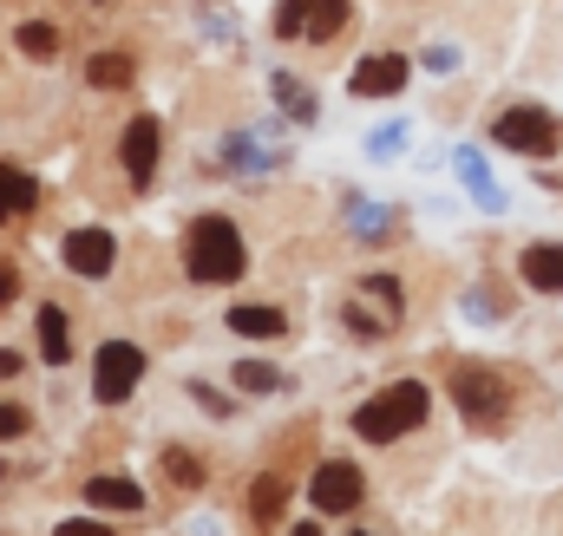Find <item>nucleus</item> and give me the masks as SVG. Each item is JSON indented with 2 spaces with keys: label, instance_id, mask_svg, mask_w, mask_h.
<instances>
[{
  "label": "nucleus",
  "instance_id": "nucleus-3",
  "mask_svg": "<svg viewBox=\"0 0 563 536\" xmlns=\"http://www.w3.org/2000/svg\"><path fill=\"white\" fill-rule=\"evenodd\" d=\"M139 373H144V354H139V347H132V340H106V347H99V360H92V400H99V405L132 400Z\"/></svg>",
  "mask_w": 563,
  "mask_h": 536
},
{
  "label": "nucleus",
  "instance_id": "nucleus-12",
  "mask_svg": "<svg viewBox=\"0 0 563 536\" xmlns=\"http://www.w3.org/2000/svg\"><path fill=\"white\" fill-rule=\"evenodd\" d=\"M518 268H525V281H531V288L558 294V288H563V243H531Z\"/></svg>",
  "mask_w": 563,
  "mask_h": 536
},
{
  "label": "nucleus",
  "instance_id": "nucleus-29",
  "mask_svg": "<svg viewBox=\"0 0 563 536\" xmlns=\"http://www.w3.org/2000/svg\"><path fill=\"white\" fill-rule=\"evenodd\" d=\"M354 536H361V531H354Z\"/></svg>",
  "mask_w": 563,
  "mask_h": 536
},
{
  "label": "nucleus",
  "instance_id": "nucleus-15",
  "mask_svg": "<svg viewBox=\"0 0 563 536\" xmlns=\"http://www.w3.org/2000/svg\"><path fill=\"white\" fill-rule=\"evenodd\" d=\"M341 26H347V0H308V13H301L308 40H334Z\"/></svg>",
  "mask_w": 563,
  "mask_h": 536
},
{
  "label": "nucleus",
  "instance_id": "nucleus-26",
  "mask_svg": "<svg viewBox=\"0 0 563 536\" xmlns=\"http://www.w3.org/2000/svg\"><path fill=\"white\" fill-rule=\"evenodd\" d=\"M13 288H20V275H13V268H0V301H13Z\"/></svg>",
  "mask_w": 563,
  "mask_h": 536
},
{
  "label": "nucleus",
  "instance_id": "nucleus-16",
  "mask_svg": "<svg viewBox=\"0 0 563 536\" xmlns=\"http://www.w3.org/2000/svg\"><path fill=\"white\" fill-rule=\"evenodd\" d=\"M40 354H46V360H53V367H59V360H66V354H73V334H66V314H59V308H53V301H46V308H40Z\"/></svg>",
  "mask_w": 563,
  "mask_h": 536
},
{
  "label": "nucleus",
  "instance_id": "nucleus-18",
  "mask_svg": "<svg viewBox=\"0 0 563 536\" xmlns=\"http://www.w3.org/2000/svg\"><path fill=\"white\" fill-rule=\"evenodd\" d=\"M20 53H26V59H53V53H59V26L26 20V26H20Z\"/></svg>",
  "mask_w": 563,
  "mask_h": 536
},
{
  "label": "nucleus",
  "instance_id": "nucleus-4",
  "mask_svg": "<svg viewBox=\"0 0 563 536\" xmlns=\"http://www.w3.org/2000/svg\"><path fill=\"white\" fill-rule=\"evenodd\" d=\"M492 137L505 144V150H531V157H551L558 150L563 125L544 112V105H518V112H505L498 125H492Z\"/></svg>",
  "mask_w": 563,
  "mask_h": 536
},
{
  "label": "nucleus",
  "instance_id": "nucleus-6",
  "mask_svg": "<svg viewBox=\"0 0 563 536\" xmlns=\"http://www.w3.org/2000/svg\"><path fill=\"white\" fill-rule=\"evenodd\" d=\"M308 498H314V511L341 517V511H354V504H361V471H354V465H341V458H328V465L308 478Z\"/></svg>",
  "mask_w": 563,
  "mask_h": 536
},
{
  "label": "nucleus",
  "instance_id": "nucleus-23",
  "mask_svg": "<svg viewBox=\"0 0 563 536\" xmlns=\"http://www.w3.org/2000/svg\"><path fill=\"white\" fill-rule=\"evenodd\" d=\"M20 432H26V412L20 405H0V445H13Z\"/></svg>",
  "mask_w": 563,
  "mask_h": 536
},
{
  "label": "nucleus",
  "instance_id": "nucleus-5",
  "mask_svg": "<svg viewBox=\"0 0 563 536\" xmlns=\"http://www.w3.org/2000/svg\"><path fill=\"white\" fill-rule=\"evenodd\" d=\"M452 400H459V412L472 418V425H498L505 418V380L492 373V367H459L452 373Z\"/></svg>",
  "mask_w": 563,
  "mask_h": 536
},
{
  "label": "nucleus",
  "instance_id": "nucleus-21",
  "mask_svg": "<svg viewBox=\"0 0 563 536\" xmlns=\"http://www.w3.org/2000/svg\"><path fill=\"white\" fill-rule=\"evenodd\" d=\"M282 498H288V484H282V478H263V484L250 491V511H256V517H276Z\"/></svg>",
  "mask_w": 563,
  "mask_h": 536
},
{
  "label": "nucleus",
  "instance_id": "nucleus-19",
  "mask_svg": "<svg viewBox=\"0 0 563 536\" xmlns=\"http://www.w3.org/2000/svg\"><path fill=\"white\" fill-rule=\"evenodd\" d=\"M276 99L288 105V119H301V125L314 119V92H301V86H295L288 72H276Z\"/></svg>",
  "mask_w": 563,
  "mask_h": 536
},
{
  "label": "nucleus",
  "instance_id": "nucleus-1",
  "mask_svg": "<svg viewBox=\"0 0 563 536\" xmlns=\"http://www.w3.org/2000/svg\"><path fill=\"white\" fill-rule=\"evenodd\" d=\"M426 405H432V393H426L420 380H400V387H387L380 400H367L354 412V432H361L367 445H394L400 432L426 425Z\"/></svg>",
  "mask_w": 563,
  "mask_h": 536
},
{
  "label": "nucleus",
  "instance_id": "nucleus-27",
  "mask_svg": "<svg viewBox=\"0 0 563 536\" xmlns=\"http://www.w3.org/2000/svg\"><path fill=\"white\" fill-rule=\"evenodd\" d=\"M13 373H20V354H7V347H0V380H13Z\"/></svg>",
  "mask_w": 563,
  "mask_h": 536
},
{
  "label": "nucleus",
  "instance_id": "nucleus-25",
  "mask_svg": "<svg viewBox=\"0 0 563 536\" xmlns=\"http://www.w3.org/2000/svg\"><path fill=\"white\" fill-rule=\"evenodd\" d=\"M426 66H432V72H452V66H459V53H445V46H432V53H426Z\"/></svg>",
  "mask_w": 563,
  "mask_h": 536
},
{
  "label": "nucleus",
  "instance_id": "nucleus-24",
  "mask_svg": "<svg viewBox=\"0 0 563 536\" xmlns=\"http://www.w3.org/2000/svg\"><path fill=\"white\" fill-rule=\"evenodd\" d=\"M53 536H112V531H106V524H92V517H66Z\"/></svg>",
  "mask_w": 563,
  "mask_h": 536
},
{
  "label": "nucleus",
  "instance_id": "nucleus-28",
  "mask_svg": "<svg viewBox=\"0 0 563 536\" xmlns=\"http://www.w3.org/2000/svg\"><path fill=\"white\" fill-rule=\"evenodd\" d=\"M288 536H321V531H288Z\"/></svg>",
  "mask_w": 563,
  "mask_h": 536
},
{
  "label": "nucleus",
  "instance_id": "nucleus-10",
  "mask_svg": "<svg viewBox=\"0 0 563 536\" xmlns=\"http://www.w3.org/2000/svg\"><path fill=\"white\" fill-rule=\"evenodd\" d=\"M40 210V177H26L20 164H0V223H20Z\"/></svg>",
  "mask_w": 563,
  "mask_h": 536
},
{
  "label": "nucleus",
  "instance_id": "nucleus-11",
  "mask_svg": "<svg viewBox=\"0 0 563 536\" xmlns=\"http://www.w3.org/2000/svg\"><path fill=\"white\" fill-rule=\"evenodd\" d=\"M86 504L92 511H144L139 478H86Z\"/></svg>",
  "mask_w": 563,
  "mask_h": 536
},
{
  "label": "nucleus",
  "instance_id": "nucleus-14",
  "mask_svg": "<svg viewBox=\"0 0 563 536\" xmlns=\"http://www.w3.org/2000/svg\"><path fill=\"white\" fill-rule=\"evenodd\" d=\"M86 79H92V86H99V92H125V86H132V79H139V66H132V59H125V53H99V59H92V66H86Z\"/></svg>",
  "mask_w": 563,
  "mask_h": 536
},
{
  "label": "nucleus",
  "instance_id": "nucleus-13",
  "mask_svg": "<svg viewBox=\"0 0 563 536\" xmlns=\"http://www.w3.org/2000/svg\"><path fill=\"white\" fill-rule=\"evenodd\" d=\"M230 327L243 334V340H276L282 327V308H263V301H243V308H230Z\"/></svg>",
  "mask_w": 563,
  "mask_h": 536
},
{
  "label": "nucleus",
  "instance_id": "nucleus-22",
  "mask_svg": "<svg viewBox=\"0 0 563 536\" xmlns=\"http://www.w3.org/2000/svg\"><path fill=\"white\" fill-rule=\"evenodd\" d=\"M301 13H308V0H282V13H276L282 40H295V33H301Z\"/></svg>",
  "mask_w": 563,
  "mask_h": 536
},
{
  "label": "nucleus",
  "instance_id": "nucleus-17",
  "mask_svg": "<svg viewBox=\"0 0 563 536\" xmlns=\"http://www.w3.org/2000/svg\"><path fill=\"white\" fill-rule=\"evenodd\" d=\"M230 380H236V393H282V373H276V367H263V360L230 367Z\"/></svg>",
  "mask_w": 563,
  "mask_h": 536
},
{
  "label": "nucleus",
  "instance_id": "nucleus-7",
  "mask_svg": "<svg viewBox=\"0 0 563 536\" xmlns=\"http://www.w3.org/2000/svg\"><path fill=\"white\" fill-rule=\"evenodd\" d=\"M59 263L73 268V275H86V281H99V275H112V263H119V243L106 230H73L59 243Z\"/></svg>",
  "mask_w": 563,
  "mask_h": 536
},
{
  "label": "nucleus",
  "instance_id": "nucleus-9",
  "mask_svg": "<svg viewBox=\"0 0 563 536\" xmlns=\"http://www.w3.org/2000/svg\"><path fill=\"white\" fill-rule=\"evenodd\" d=\"M354 99H394L400 86H407V59L400 53H374V59H361L354 66Z\"/></svg>",
  "mask_w": 563,
  "mask_h": 536
},
{
  "label": "nucleus",
  "instance_id": "nucleus-20",
  "mask_svg": "<svg viewBox=\"0 0 563 536\" xmlns=\"http://www.w3.org/2000/svg\"><path fill=\"white\" fill-rule=\"evenodd\" d=\"M164 471H170V484H184V491H197V484H203V465H197L190 451H177V445L164 451Z\"/></svg>",
  "mask_w": 563,
  "mask_h": 536
},
{
  "label": "nucleus",
  "instance_id": "nucleus-8",
  "mask_svg": "<svg viewBox=\"0 0 563 536\" xmlns=\"http://www.w3.org/2000/svg\"><path fill=\"white\" fill-rule=\"evenodd\" d=\"M157 119H132L125 125V144H119V157H125V177H132V190H151V177H157Z\"/></svg>",
  "mask_w": 563,
  "mask_h": 536
},
{
  "label": "nucleus",
  "instance_id": "nucleus-2",
  "mask_svg": "<svg viewBox=\"0 0 563 536\" xmlns=\"http://www.w3.org/2000/svg\"><path fill=\"white\" fill-rule=\"evenodd\" d=\"M190 275L197 281H236L243 268H250V256H243V236H236V223L230 216H203L197 230H190Z\"/></svg>",
  "mask_w": 563,
  "mask_h": 536
}]
</instances>
